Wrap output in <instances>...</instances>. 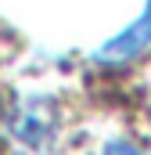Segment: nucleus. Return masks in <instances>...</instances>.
<instances>
[{
  "label": "nucleus",
  "mask_w": 151,
  "mask_h": 155,
  "mask_svg": "<svg viewBox=\"0 0 151 155\" xmlns=\"http://www.w3.org/2000/svg\"><path fill=\"white\" fill-rule=\"evenodd\" d=\"M104 155H148V152H140V148L130 144V141H108V144H104Z\"/></svg>",
  "instance_id": "obj_3"
},
{
  "label": "nucleus",
  "mask_w": 151,
  "mask_h": 155,
  "mask_svg": "<svg viewBox=\"0 0 151 155\" xmlns=\"http://www.w3.org/2000/svg\"><path fill=\"white\" fill-rule=\"evenodd\" d=\"M148 43H151V0L144 4L140 18H137L130 29H122L112 43H104V47L97 51V61H101V65H122V61L137 58Z\"/></svg>",
  "instance_id": "obj_2"
},
{
  "label": "nucleus",
  "mask_w": 151,
  "mask_h": 155,
  "mask_svg": "<svg viewBox=\"0 0 151 155\" xmlns=\"http://www.w3.org/2000/svg\"><path fill=\"white\" fill-rule=\"evenodd\" d=\"M7 130L25 148H47L54 141V130H58L54 105L47 97H22L7 116Z\"/></svg>",
  "instance_id": "obj_1"
}]
</instances>
